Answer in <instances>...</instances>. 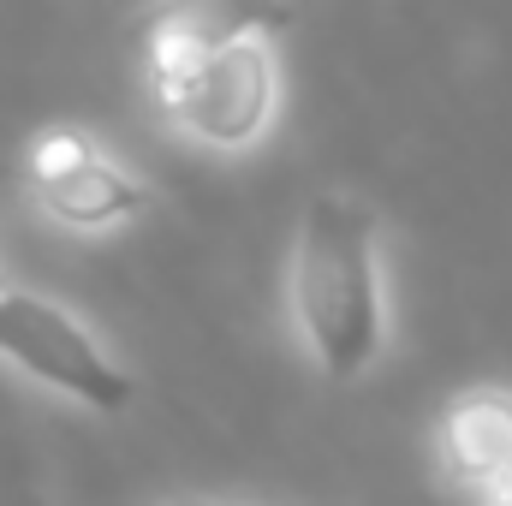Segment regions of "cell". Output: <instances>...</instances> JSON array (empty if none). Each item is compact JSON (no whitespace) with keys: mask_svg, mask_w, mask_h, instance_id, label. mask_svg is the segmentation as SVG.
<instances>
[{"mask_svg":"<svg viewBox=\"0 0 512 506\" xmlns=\"http://www.w3.org/2000/svg\"><path fill=\"white\" fill-rule=\"evenodd\" d=\"M280 6H167L143 24V72L167 120L209 143H251L274 108L268 30H286Z\"/></svg>","mask_w":512,"mask_h":506,"instance_id":"cell-1","label":"cell"},{"mask_svg":"<svg viewBox=\"0 0 512 506\" xmlns=\"http://www.w3.org/2000/svg\"><path fill=\"white\" fill-rule=\"evenodd\" d=\"M298 328L328 376L352 381L382 346V280H376V221L352 197H316L292 256Z\"/></svg>","mask_w":512,"mask_h":506,"instance_id":"cell-2","label":"cell"},{"mask_svg":"<svg viewBox=\"0 0 512 506\" xmlns=\"http://www.w3.org/2000/svg\"><path fill=\"white\" fill-rule=\"evenodd\" d=\"M0 358H12L24 376L60 387L66 399H78L90 411H126L137 393V381L90 340V328L36 292L0 298Z\"/></svg>","mask_w":512,"mask_h":506,"instance_id":"cell-3","label":"cell"},{"mask_svg":"<svg viewBox=\"0 0 512 506\" xmlns=\"http://www.w3.org/2000/svg\"><path fill=\"white\" fill-rule=\"evenodd\" d=\"M24 179L30 197L66 227H114L143 209V185L78 131H36L24 155Z\"/></svg>","mask_w":512,"mask_h":506,"instance_id":"cell-4","label":"cell"},{"mask_svg":"<svg viewBox=\"0 0 512 506\" xmlns=\"http://www.w3.org/2000/svg\"><path fill=\"white\" fill-rule=\"evenodd\" d=\"M447 459L489 506H512V399L471 393L447 411Z\"/></svg>","mask_w":512,"mask_h":506,"instance_id":"cell-5","label":"cell"},{"mask_svg":"<svg viewBox=\"0 0 512 506\" xmlns=\"http://www.w3.org/2000/svg\"><path fill=\"white\" fill-rule=\"evenodd\" d=\"M0 298H6V280H0Z\"/></svg>","mask_w":512,"mask_h":506,"instance_id":"cell-6","label":"cell"},{"mask_svg":"<svg viewBox=\"0 0 512 506\" xmlns=\"http://www.w3.org/2000/svg\"><path fill=\"white\" fill-rule=\"evenodd\" d=\"M191 506H203V501H191Z\"/></svg>","mask_w":512,"mask_h":506,"instance_id":"cell-7","label":"cell"}]
</instances>
